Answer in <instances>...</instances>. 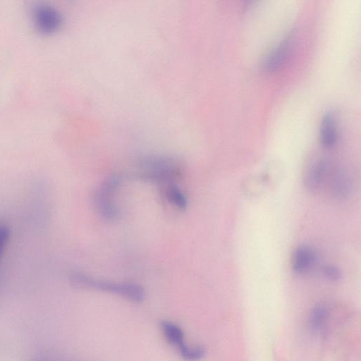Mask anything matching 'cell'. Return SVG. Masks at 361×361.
I'll use <instances>...</instances> for the list:
<instances>
[{
    "label": "cell",
    "instance_id": "1",
    "mask_svg": "<svg viewBox=\"0 0 361 361\" xmlns=\"http://www.w3.org/2000/svg\"><path fill=\"white\" fill-rule=\"evenodd\" d=\"M69 281L74 287L111 293L135 302H141L145 298L144 289L135 283H111L96 280L82 273L71 274Z\"/></svg>",
    "mask_w": 361,
    "mask_h": 361
},
{
    "label": "cell",
    "instance_id": "2",
    "mask_svg": "<svg viewBox=\"0 0 361 361\" xmlns=\"http://www.w3.org/2000/svg\"><path fill=\"white\" fill-rule=\"evenodd\" d=\"M140 175L161 185L176 182L180 175L178 162L166 157H149L141 161Z\"/></svg>",
    "mask_w": 361,
    "mask_h": 361
},
{
    "label": "cell",
    "instance_id": "3",
    "mask_svg": "<svg viewBox=\"0 0 361 361\" xmlns=\"http://www.w3.org/2000/svg\"><path fill=\"white\" fill-rule=\"evenodd\" d=\"M120 184V178L115 176L106 180L96 194L95 206L100 215L106 220H114L119 215L113 197Z\"/></svg>",
    "mask_w": 361,
    "mask_h": 361
},
{
    "label": "cell",
    "instance_id": "4",
    "mask_svg": "<svg viewBox=\"0 0 361 361\" xmlns=\"http://www.w3.org/2000/svg\"><path fill=\"white\" fill-rule=\"evenodd\" d=\"M33 21L39 32L51 35L60 29L63 19L55 8L46 4H39L34 8Z\"/></svg>",
    "mask_w": 361,
    "mask_h": 361
},
{
    "label": "cell",
    "instance_id": "5",
    "mask_svg": "<svg viewBox=\"0 0 361 361\" xmlns=\"http://www.w3.org/2000/svg\"><path fill=\"white\" fill-rule=\"evenodd\" d=\"M295 34L290 31L278 44L266 56L262 63V68L266 72H274L280 69L290 54Z\"/></svg>",
    "mask_w": 361,
    "mask_h": 361
},
{
    "label": "cell",
    "instance_id": "6",
    "mask_svg": "<svg viewBox=\"0 0 361 361\" xmlns=\"http://www.w3.org/2000/svg\"><path fill=\"white\" fill-rule=\"evenodd\" d=\"M328 169L326 160L316 157L312 159L305 169L304 184L310 190H317L323 182Z\"/></svg>",
    "mask_w": 361,
    "mask_h": 361
},
{
    "label": "cell",
    "instance_id": "7",
    "mask_svg": "<svg viewBox=\"0 0 361 361\" xmlns=\"http://www.w3.org/2000/svg\"><path fill=\"white\" fill-rule=\"evenodd\" d=\"M319 141L326 148L333 147L337 141L336 123L331 113H326L322 118L319 129Z\"/></svg>",
    "mask_w": 361,
    "mask_h": 361
},
{
    "label": "cell",
    "instance_id": "8",
    "mask_svg": "<svg viewBox=\"0 0 361 361\" xmlns=\"http://www.w3.org/2000/svg\"><path fill=\"white\" fill-rule=\"evenodd\" d=\"M314 260V252L310 247L300 246L293 254V268L296 272L303 273L311 268Z\"/></svg>",
    "mask_w": 361,
    "mask_h": 361
},
{
    "label": "cell",
    "instance_id": "9",
    "mask_svg": "<svg viewBox=\"0 0 361 361\" xmlns=\"http://www.w3.org/2000/svg\"><path fill=\"white\" fill-rule=\"evenodd\" d=\"M331 188L333 194L337 197H344L348 195L350 189V181L346 172L336 170L331 177Z\"/></svg>",
    "mask_w": 361,
    "mask_h": 361
},
{
    "label": "cell",
    "instance_id": "10",
    "mask_svg": "<svg viewBox=\"0 0 361 361\" xmlns=\"http://www.w3.org/2000/svg\"><path fill=\"white\" fill-rule=\"evenodd\" d=\"M163 193L166 200L173 205L180 209H185L188 205L186 197L178 187L176 182L161 185Z\"/></svg>",
    "mask_w": 361,
    "mask_h": 361
},
{
    "label": "cell",
    "instance_id": "11",
    "mask_svg": "<svg viewBox=\"0 0 361 361\" xmlns=\"http://www.w3.org/2000/svg\"><path fill=\"white\" fill-rule=\"evenodd\" d=\"M161 326L165 338L171 344L179 348L185 343L184 334L179 326L166 321L163 322Z\"/></svg>",
    "mask_w": 361,
    "mask_h": 361
},
{
    "label": "cell",
    "instance_id": "12",
    "mask_svg": "<svg viewBox=\"0 0 361 361\" xmlns=\"http://www.w3.org/2000/svg\"><path fill=\"white\" fill-rule=\"evenodd\" d=\"M327 317V310L324 306L318 305L315 307L310 317V322L312 329L314 331H319L323 327Z\"/></svg>",
    "mask_w": 361,
    "mask_h": 361
},
{
    "label": "cell",
    "instance_id": "13",
    "mask_svg": "<svg viewBox=\"0 0 361 361\" xmlns=\"http://www.w3.org/2000/svg\"><path fill=\"white\" fill-rule=\"evenodd\" d=\"M180 355L185 360H199L206 355V350L202 346L190 347L185 343L178 348Z\"/></svg>",
    "mask_w": 361,
    "mask_h": 361
},
{
    "label": "cell",
    "instance_id": "14",
    "mask_svg": "<svg viewBox=\"0 0 361 361\" xmlns=\"http://www.w3.org/2000/svg\"><path fill=\"white\" fill-rule=\"evenodd\" d=\"M11 230L9 227L5 224H0V260L9 240Z\"/></svg>",
    "mask_w": 361,
    "mask_h": 361
},
{
    "label": "cell",
    "instance_id": "15",
    "mask_svg": "<svg viewBox=\"0 0 361 361\" xmlns=\"http://www.w3.org/2000/svg\"><path fill=\"white\" fill-rule=\"evenodd\" d=\"M324 273L325 276L334 281H340L343 277L342 272L337 267L334 266L324 267Z\"/></svg>",
    "mask_w": 361,
    "mask_h": 361
},
{
    "label": "cell",
    "instance_id": "16",
    "mask_svg": "<svg viewBox=\"0 0 361 361\" xmlns=\"http://www.w3.org/2000/svg\"><path fill=\"white\" fill-rule=\"evenodd\" d=\"M257 0H244V6L246 8L251 6Z\"/></svg>",
    "mask_w": 361,
    "mask_h": 361
}]
</instances>
